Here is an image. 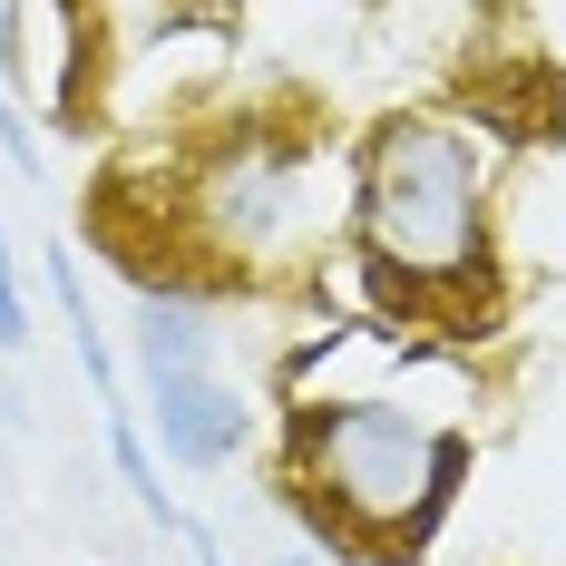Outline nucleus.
I'll return each mask as SVG.
<instances>
[{
    "label": "nucleus",
    "instance_id": "f257e3e1",
    "mask_svg": "<svg viewBox=\"0 0 566 566\" xmlns=\"http://www.w3.org/2000/svg\"><path fill=\"white\" fill-rule=\"evenodd\" d=\"M352 234L391 293H459L489 264V147L459 117H381L352 157Z\"/></svg>",
    "mask_w": 566,
    "mask_h": 566
},
{
    "label": "nucleus",
    "instance_id": "f03ea898",
    "mask_svg": "<svg viewBox=\"0 0 566 566\" xmlns=\"http://www.w3.org/2000/svg\"><path fill=\"white\" fill-rule=\"evenodd\" d=\"M459 430L391 410V400H303L293 410V499L342 547L410 557L459 489Z\"/></svg>",
    "mask_w": 566,
    "mask_h": 566
},
{
    "label": "nucleus",
    "instance_id": "7ed1b4c3",
    "mask_svg": "<svg viewBox=\"0 0 566 566\" xmlns=\"http://www.w3.org/2000/svg\"><path fill=\"white\" fill-rule=\"evenodd\" d=\"M303 196H313V157L293 137L244 127L196 167V226L216 234L226 254H274L303 234Z\"/></svg>",
    "mask_w": 566,
    "mask_h": 566
},
{
    "label": "nucleus",
    "instance_id": "20e7f679",
    "mask_svg": "<svg viewBox=\"0 0 566 566\" xmlns=\"http://www.w3.org/2000/svg\"><path fill=\"white\" fill-rule=\"evenodd\" d=\"M147 400H157V440H167L176 469H226L244 450V400L216 371H157Z\"/></svg>",
    "mask_w": 566,
    "mask_h": 566
},
{
    "label": "nucleus",
    "instance_id": "39448f33",
    "mask_svg": "<svg viewBox=\"0 0 566 566\" xmlns=\"http://www.w3.org/2000/svg\"><path fill=\"white\" fill-rule=\"evenodd\" d=\"M216 361V323H206V303H186V293H137V371L157 381V371H206Z\"/></svg>",
    "mask_w": 566,
    "mask_h": 566
},
{
    "label": "nucleus",
    "instance_id": "423d86ee",
    "mask_svg": "<svg viewBox=\"0 0 566 566\" xmlns=\"http://www.w3.org/2000/svg\"><path fill=\"white\" fill-rule=\"evenodd\" d=\"M196 0H88V20L108 30V40H147V30H176Z\"/></svg>",
    "mask_w": 566,
    "mask_h": 566
},
{
    "label": "nucleus",
    "instance_id": "0eeeda50",
    "mask_svg": "<svg viewBox=\"0 0 566 566\" xmlns=\"http://www.w3.org/2000/svg\"><path fill=\"white\" fill-rule=\"evenodd\" d=\"M30 342V303H20V274H10V234H0V352Z\"/></svg>",
    "mask_w": 566,
    "mask_h": 566
},
{
    "label": "nucleus",
    "instance_id": "6e6552de",
    "mask_svg": "<svg viewBox=\"0 0 566 566\" xmlns=\"http://www.w3.org/2000/svg\"><path fill=\"white\" fill-rule=\"evenodd\" d=\"M0 499H10V459H0Z\"/></svg>",
    "mask_w": 566,
    "mask_h": 566
},
{
    "label": "nucleus",
    "instance_id": "1a4fd4ad",
    "mask_svg": "<svg viewBox=\"0 0 566 566\" xmlns=\"http://www.w3.org/2000/svg\"><path fill=\"white\" fill-rule=\"evenodd\" d=\"M0 10H10V0H0Z\"/></svg>",
    "mask_w": 566,
    "mask_h": 566
}]
</instances>
